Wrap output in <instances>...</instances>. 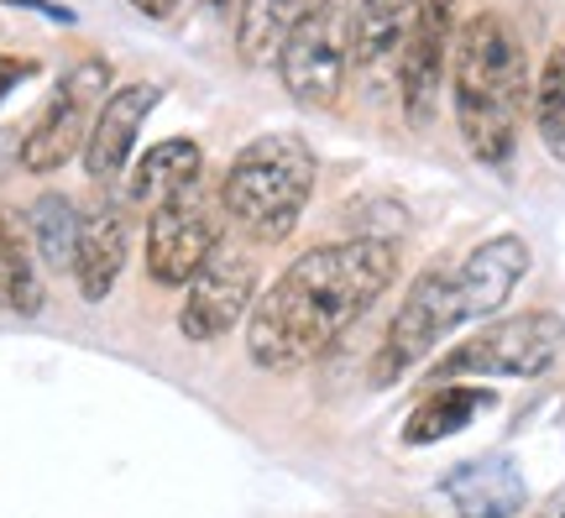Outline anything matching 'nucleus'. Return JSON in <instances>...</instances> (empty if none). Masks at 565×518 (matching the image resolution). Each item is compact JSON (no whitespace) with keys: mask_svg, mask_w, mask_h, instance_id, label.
I'll use <instances>...</instances> for the list:
<instances>
[{"mask_svg":"<svg viewBox=\"0 0 565 518\" xmlns=\"http://www.w3.org/2000/svg\"><path fill=\"white\" fill-rule=\"evenodd\" d=\"M398 267L393 236H351L299 252L252 304L246 357L263 372H299L320 361L398 283Z\"/></svg>","mask_w":565,"mask_h":518,"instance_id":"nucleus-1","label":"nucleus"},{"mask_svg":"<svg viewBox=\"0 0 565 518\" xmlns=\"http://www.w3.org/2000/svg\"><path fill=\"white\" fill-rule=\"evenodd\" d=\"M450 95H456V126L471 158L487 168H508L529 105V63L519 32L498 11H477L466 27H456Z\"/></svg>","mask_w":565,"mask_h":518,"instance_id":"nucleus-2","label":"nucleus"},{"mask_svg":"<svg viewBox=\"0 0 565 518\" xmlns=\"http://www.w3.org/2000/svg\"><path fill=\"white\" fill-rule=\"evenodd\" d=\"M315 179H320V162L299 131H263L231 158L221 179V204L246 236L273 246L294 236L303 204L315 194Z\"/></svg>","mask_w":565,"mask_h":518,"instance_id":"nucleus-3","label":"nucleus"},{"mask_svg":"<svg viewBox=\"0 0 565 518\" xmlns=\"http://www.w3.org/2000/svg\"><path fill=\"white\" fill-rule=\"evenodd\" d=\"M565 346V319L550 309H524V315H508L498 325L477 330L471 340L450 346L429 378L440 382H461V378H540L555 367Z\"/></svg>","mask_w":565,"mask_h":518,"instance_id":"nucleus-4","label":"nucleus"},{"mask_svg":"<svg viewBox=\"0 0 565 518\" xmlns=\"http://www.w3.org/2000/svg\"><path fill=\"white\" fill-rule=\"evenodd\" d=\"M225 231V204L210 194V183L189 179L183 189L162 194L147 220V278L158 288H189V278L215 257Z\"/></svg>","mask_w":565,"mask_h":518,"instance_id":"nucleus-5","label":"nucleus"},{"mask_svg":"<svg viewBox=\"0 0 565 518\" xmlns=\"http://www.w3.org/2000/svg\"><path fill=\"white\" fill-rule=\"evenodd\" d=\"M105 95H110V63L105 59L74 63V68L53 84L38 126L21 141V168H26V173H53L63 162H74V152H84V141H89V126L100 116Z\"/></svg>","mask_w":565,"mask_h":518,"instance_id":"nucleus-6","label":"nucleus"},{"mask_svg":"<svg viewBox=\"0 0 565 518\" xmlns=\"http://www.w3.org/2000/svg\"><path fill=\"white\" fill-rule=\"evenodd\" d=\"M278 80L303 110H330L351 74V17L341 0H324L278 53Z\"/></svg>","mask_w":565,"mask_h":518,"instance_id":"nucleus-7","label":"nucleus"},{"mask_svg":"<svg viewBox=\"0 0 565 518\" xmlns=\"http://www.w3.org/2000/svg\"><path fill=\"white\" fill-rule=\"evenodd\" d=\"M456 325H466L456 278H450V267H429V273L408 288V299L398 304V315H393V325H387L383 351H377V361H372V382L387 388V382H398L404 372H414V367H419V361L456 330Z\"/></svg>","mask_w":565,"mask_h":518,"instance_id":"nucleus-8","label":"nucleus"},{"mask_svg":"<svg viewBox=\"0 0 565 518\" xmlns=\"http://www.w3.org/2000/svg\"><path fill=\"white\" fill-rule=\"evenodd\" d=\"M263 294V273H257V257L242 252V246H215V257L204 262L200 273L189 278L179 304V336L183 340H221L231 336L252 304Z\"/></svg>","mask_w":565,"mask_h":518,"instance_id":"nucleus-9","label":"nucleus"},{"mask_svg":"<svg viewBox=\"0 0 565 518\" xmlns=\"http://www.w3.org/2000/svg\"><path fill=\"white\" fill-rule=\"evenodd\" d=\"M450 47H456V0H424L419 21L398 53V101H404L408 126H429L440 110Z\"/></svg>","mask_w":565,"mask_h":518,"instance_id":"nucleus-10","label":"nucleus"},{"mask_svg":"<svg viewBox=\"0 0 565 518\" xmlns=\"http://www.w3.org/2000/svg\"><path fill=\"white\" fill-rule=\"evenodd\" d=\"M158 105H162V84H152V80L110 89L100 105V116H95V126H89V141H84V173L95 183L126 173L131 147H137L141 126H147V116H152Z\"/></svg>","mask_w":565,"mask_h":518,"instance_id":"nucleus-11","label":"nucleus"},{"mask_svg":"<svg viewBox=\"0 0 565 518\" xmlns=\"http://www.w3.org/2000/svg\"><path fill=\"white\" fill-rule=\"evenodd\" d=\"M524 273H529V241L524 236H492V241H482L466 262H456L450 278H456V294H461L466 319L498 315V309L508 304V294L524 283Z\"/></svg>","mask_w":565,"mask_h":518,"instance_id":"nucleus-12","label":"nucleus"},{"mask_svg":"<svg viewBox=\"0 0 565 518\" xmlns=\"http://www.w3.org/2000/svg\"><path fill=\"white\" fill-rule=\"evenodd\" d=\"M440 498L456 518H519L529 503V482L508 456H482L456 466L440 482Z\"/></svg>","mask_w":565,"mask_h":518,"instance_id":"nucleus-13","label":"nucleus"},{"mask_svg":"<svg viewBox=\"0 0 565 518\" xmlns=\"http://www.w3.org/2000/svg\"><path fill=\"white\" fill-rule=\"evenodd\" d=\"M126 252H131V215L121 200H100L84 215L79 252H74V283L89 304L110 299V288L126 267Z\"/></svg>","mask_w":565,"mask_h":518,"instance_id":"nucleus-14","label":"nucleus"},{"mask_svg":"<svg viewBox=\"0 0 565 518\" xmlns=\"http://www.w3.org/2000/svg\"><path fill=\"white\" fill-rule=\"evenodd\" d=\"M320 6L324 0H242V21H236V53H242V63L246 68L278 63L282 42L294 38Z\"/></svg>","mask_w":565,"mask_h":518,"instance_id":"nucleus-15","label":"nucleus"},{"mask_svg":"<svg viewBox=\"0 0 565 518\" xmlns=\"http://www.w3.org/2000/svg\"><path fill=\"white\" fill-rule=\"evenodd\" d=\"M424 0H356L351 11V63L356 68H383L404 53L408 32L419 21Z\"/></svg>","mask_w":565,"mask_h":518,"instance_id":"nucleus-16","label":"nucleus"},{"mask_svg":"<svg viewBox=\"0 0 565 518\" xmlns=\"http://www.w3.org/2000/svg\"><path fill=\"white\" fill-rule=\"evenodd\" d=\"M492 388H471V382H445V388H435L429 399L408 414L404 424V440L408 445H435V440H450L461 435L466 424L477 414H487L492 409Z\"/></svg>","mask_w":565,"mask_h":518,"instance_id":"nucleus-17","label":"nucleus"},{"mask_svg":"<svg viewBox=\"0 0 565 518\" xmlns=\"http://www.w3.org/2000/svg\"><path fill=\"white\" fill-rule=\"evenodd\" d=\"M200 173H204L200 141H189V137H162V141H152V147H147L137 162H131L126 194H131V200H141V204H158L162 194L183 189V183L200 179Z\"/></svg>","mask_w":565,"mask_h":518,"instance_id":"nucleus-18","label":"nucleus"},{"mask_svg":"<svg viewBox=\"0 0 565 518\" xmlns=\"http://www.w3.org/2000/svg\"><path fill=\"white\" fill-rule=\"evenodd\" d=\"M32 246H38V257L53 267V273H74V252H79V231H84V215L74 210L68 194H42L32 204Z\"/></svg>","mask_w":565,"mask_h":518,"instance_id":"nucleus-19","label":"nucleus"},{"mask_svg":"<svg viewBox=\"0 0 565 518\" xmlns=\"http://www.w3.org/2000/svg\"><path fill=\"white\" fill-rule=\"evenodd\" d=\"M0 309L11 315H38L42 309V283L32 273V252L17 236V225L0 215Z\"/></svg>","mask_w":565,"mask_h":518,"instance_id":"nucleus-20","label":"nucleus"},{"mask_svg":"<svg viewBox=\"0 0 565 518\" xmlns=\"http://www.w3.org/2000/svg\"><path fill=\"white\" fill-rule=\"evenodd\" d=\"M534 126L555 158L565 162V42L550 47V59L540 63V80H534Z\"/></svg>","mask_w":565,"mask_h":518,"instance_id":"nucleus-21","label":"nucleus"},{"mask_svg":"<svg viewBox=\"0 0 565 518\" xmlns=\"http://www.w3.org/2000/svg\"><path fill=\"white\" fill-rule=\"evenodd\" d=\"M38 80V59H21V53H0V105H6V95L17 89V84Z\"/></svg>","mask_w":565,"mask_h":518,"instance_id":"nucleus-22","label":"nucleus"},{"mask_svg":"<svg viewBox=\"0 0 565 518\" xmlns=\"http://www.w3.org/2000/svg\"><path fill=\"white\" fill-rule=\"evenodd\" d=\"M131 6H137L141 17H152V21H162V17H173V6H179V0H131Z\"/></svg>","mask_w":565,"mask_h":518,"instance_id":"nucleus-23","label":"nucleus"},{"mask_svg":"<svg viewBox=\"0 0 565 518\" xmlns=\"http://www.w3.org/2000/svg\"><path fill=\"white\" fill-rule=\"evenodd\" d=\"M200 6H210V11H221V6H231V0H200Z\"/></svg>","mask_w":565,"mask_h":518,"instance_id":"nucleus-24","label":"nucleus"}]
</instances>
